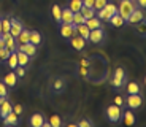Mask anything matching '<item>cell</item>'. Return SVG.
<instances>
[{
  "label": "cell",
  "instance_id": "6da1fadb",
  "mask_svg": "<svg viewBox=\"0 0 146 127\" xmlns=\"http://www.w3.org/2000/svg\"><path fill=\"white\" fill-rule=\"evenodd\" d=\"M117 13V5L113 3V2H108L102 10H97L95 11V16L100 19V21H110V18L113 15Z\"/></svg>",
  "mask_w": 146,
  "mask_h": 127
},
{
  "label": "cell",
  "instance_id": "7a4b0ae2",
  "mask_svg": "<svg viewBox=\"0 0 146 127\" xmlns=\"http://www.w3.org/2000/svg\"><path fill=\"white\" fill-rule=\"evenodd\" d=\"M122 106L116 105V103H113V105H110L108 108L105 110V114H106V119L110 121L111 124H116L119 122L121 119H122Z\"/></svg>",
  "mask_w": 146,
  "mask_h": 127
},
{
  "label": "cell",
  "instance_id": "3957f363",
  "mask_svg": "<svg viewBox=\"0 0 146 127\" xmlns=\"http://www.w3.org/2000/svg\"><path fill=\"white\" fill-rule=\"evenodd\" d=\"M135 8H137V5L133 0H121V3L117 5V15H121V18L124 19V21H127L130 13Z\"/></svg>",
  "mask_w": 146,
  "mask_h": 127
},
{
  "label": "cell",
  "instance_id": "277c9868",
  "mask_svg": "<svg viewBox=\"0 0 146 127\" xmlns=\"http://www.w3.org/2000/svg\"><path fill=\"white\" fill-rule=\"evenodd\" d=\"M125 81H127V73H125V70L122 68V67H117V68L114 70L113 78H111V86L119 89V87H122L125 84Z\"/></svg>",
  "mask_w": 146,
  "mask_h": 127
},
{
  "label": "cell",
  "instance_id": "5b68a950",
  "mask_svg": "<svg viewBox=\"0 0 146 127\" xmlns=\"http://www.w3.org/2000/svg\"><path fill=\"white\" fill-rule=\"evenodd\" d=\"M124 105H127V108L130 110H138L141 108L143 105V97L141 94H127V98H125V103Z\"/></svg>",
  "mask_w": 146,
  "mask_h": 127
},
{
  "label": "cell",
  "instance_id": "8992f818",
  "mask_svg": "<svg viewBox=\"0 0 146 127\" xmlns=\"http://www.w3.org/2000/svg\"><path fill=\"white\" fill-rule=\"evenodd\" d=\"M91 43L94 45H100L103 43V40H105V32H103L102 27H99V29H92L91 33H89V38H88Z\"/></svg>",
  "mask_w": 146,
  "mask_h": 127
},
{
  "label": "cell",
  "instance_id": "52a82bcc",
  "mask_svg": "<svg viewBox=\"0 0 146 127\" xmlns=\"http://www.w3.org/2000/svg\"><path fill=\"white\" fill-rule=\"evenodd\" d=\"M60 35H62L64 38H68V40H70L73 35H76V25L60 22Z\"/></svg>",
  "mask_w": 146,
  "mask_h": 127
},
{
  "label": "cell",
  "instance_id": "ba28073f",
  "mask_svg": "<svg viewBox=\"0 0 146 127\" xmlns=\"http://www.w3.org/2000/svg\"><path fill=\"white\" fill-rule=\"evenodd\" d=\"M145 19V13H143V8H138L137 7L135 10L130 13V16H129V19L125 22H129V24H137V22L143 21Z\"/></svg>",
  "mask_w": 146,
  "mask_h": 127
},
{
  "label": "cell",
  "instance_id": "9c48e42d",
  "mask_svg": "<svg viewBox=\"0 0 146 127\" xmlns=\"http://www.w3.org/2000/svg\"><path fill=\"white\" fill-rule=\"evenodd\" d=\"M2 38H5V43H7V48L10 51H18V41H16V38L13 35H11L10 32L8 33H2Z\"/></svg>",
  "mask_w": 146,
  "mask_h": 127
},
{
  "label": "cell",
  "instance_id": "30bf717a",
  "mask_svg": "<svg viewBox=\"0 0 146 127\" xmlns=\"http://www.w3.org/2000/svg\"><path fill=\"white\" fill-rule=\"evenodd\" d=\"M70 45L73 46V49H76V51H83L84 48H86V40H84L83 37H76V35H73L72 38H70Z\"/></svg>",
  "mask_w": 146,
  "mask_h": 127
},
{
  "label": "cell",
  "instance_id": "8fae6325",
  "mask_svg": "<svg viewBox=\"0 0 146 127\" xmlns=\"http://www.w3.org/2000/svg\"><path fill=\"white\" fill-rule=\"evenodd\" d=\"M18 51H24L29 57H33V56L36 54V46L33 43H24V45H19L18 46Z\"/></svg>",
  "mask_w": 146,
  "mask_h": 127
},
{
  "label": "cell",
  "instance_id": "7c38bea8",
  "mask_svg": "<svg viewBox=\"0 0 146 127\" xmlns=\"http://www.w3.org/2000/svg\"><path fill=\"white\" fill-rule=\"evenodd\" d=\"M44 116L41 114V113H35V114H32L30 116V119H29V124L32 127H43V124H44Z\"/></svg>",
  "mask_w": 146,
  "mask_h": 127
},
{
  "label": "cell",
  "instance_id": "4fadbf2b",
  "mask_svg": "<svg viewBox=\"0 0 146 127\" xmlns=\"http://www.w3.org/2000/svg\"><path fill=\"white\" fill-rule=\"evenodd\" d=\"M11 21V27H10V33L13 37H15V38H18V35L19 33H21V30L24 29V27H22V24H21V21H18V19H10Z\"/></svg>",
  "mask_w": 146,
  "mask_h": 127
},
{
  "label": "cell",
  "instance_id": "5bb4252c",
  "mask_svg": "<svg viewBox=\"0 0 146 127\" xmlns=\"http://www.w3.org/2000/svg\"><path fill=\"white\" fill-rule=\"evenodd\" d=\"M122 121H124L125 126H133L135 124V114H133V110L127 108L124 113H122Z\"/></svg>",
  "mask_w": 146,
  "mask_h": 127
},
{
  "label": "cell",
  "instance_id": "9a60e30c",
  "mask_svg": "<svg viewBox=\"0 0 146 127\" xmlns=\"http://www.w3.org/2000/svg\"><path fill=\"white\" fill-rule=\"evenodd\" d=\"M18 121H19V116L16 114L15 111H13V110H11L7 116L3 118V126H16V124H18Z\"/></svg>",
  "mask_w": 146,
  "mask_h": 127
},
{
  "label": "cell",
  "instance_id": "2e32d148",
  "mask_svg": "<svg viewBox=\"0 0 146 127\" xmlns=\"http://www.w3.org/2000/svg\"><path fill=\"white\" fill-rule=\"evenodd\" d=\"M51 86H52V91L60 94V92H64V89H65V80H64V78H54Z\"/></svg>",
  "mask_w": 146,
  "mask_h": 127
},
{
  "label": "cell",
  "instance_id": "e0dca14e",
  "mask_svg": "<svg viewBox=\"0 0 146 127\" xmlns=\"http://www.w3.org/2000/svg\"><path fill=\"white\" fill-rule=\"evenodd\" d=\"M60 22H65V24H72L73 22V11L68 7L62 8V16H60Z\"/></svg>",
  "mask_w": 146,
  "mask_h": 127
},
{
  "label": "cell",
  "instance_id": "ac0fdd59",
  "mask_svg": "<svg viewBox=\"0 0 146 127\" xmlns=\"http://www.w3.org/2000/svg\"><path fill=\"white\" fill-rule=\"evenodd\" d=\"M11 110H13V105H11L10 102H8V98H5V100L0 103V118L3 119V118L7 116V114L11 111Z\"/></svg>",
  "mask_w": 146,
  "mask_h": 127
},
{
  "label": "cell",
  "instance_id": "d6986e66",
  "mask_svg": "<svg viewBox=\"0 0 146 127\" xmlns=\"http://www.w3.org/2000/svg\"><path fill=\"white\" fill-rule=\"evenodd\" d=\"M3 83L7 84L8 87H15V86H16V83H18V75H16L15 72H10L7 76H5Z\"/></svg>",
  "mask_w": 146,
  "mask_h": 127
},
{
  "label": "cell",
  "instance_id": "ffe728a7",
  "mask_svg": "<svg viewBox=\"0 0 146 127\" xmlns=\"http://www.w3.org/2000/svg\"><path fill=\"white\" fill-rule=\"evenodd\" d=\"M76 33L80 37H83L84 40L88 41V38H89V33H91V29H89L86 24H80V25H76Z\"/></svg>",
  "mask_w": 146,
  "mask_h": 127
},
{
  "label": "cell",
  "instance_id": "44dd1931",
  "mask_svg": "<svg viewBox=\"0 0 146 127\" xmlns=\"http://www.w3.org/2000/svg\"><path fill=\"white\" fill-rule=\"evenodd\" d=\"M84 24L88 25L89 29H99V27H102V21H100L97 16H94V18H89V19H86L84 21Z\"/></svg>",
  "mask_w": 146,
  "mask_h": 127
},
{
  "label": "cell",
  "instance_id": "7402d4cb",
  "mask_svg": "<svg viewBox=\"0 0 146 127\" xmlns=\"http://www.w3.org/2000/svg\"><path fill=\"white\" fill-rule=\"evenodd\" d=\"M29 38H30V30L22 29L21 33L18 35V38H16V41H18V45H24V43H29Z\"/></svg>",
  "mask_w": 146,
  "mask_h": 127
},
{
  "label": "cell",
  "instance_id": "603a6c76",
  "mask_svg": "<svg viewBox=\"0 0 146 127\" xmlns=\"http://www.w3.org/2000/svg\"><path fill=\"white\" fill-rule=\"evenodd\" d=\"M125 91H127V94H140L141 89H140V84L137 83V81H130V83H127V86H125Z\"/></svg>",
  "mask_w": 146,
  "mask_h": 127
},
{
  "label": "cell",
  "instance_id": "cb8c5ba5",
  "mask_svg": "<svg viewBox=\"0 0 146 127\" xmlns=\"http://www.w3.org/2000/svg\"><path fill=\"white\" fill-rule=\"evenodd\" d=\"M7 64H8V67L13 68V70L18 67V53H16V51H11L10 53V56H8V59H7Z\"/></svg>",
  "mask_w": 146,
  "mask_h": 127
},
{
  "label": "cell",
  "instance_id": "d4e9b609",
  "mask_svg": "<svg viewBox=\"0 0 146 127\" xmlns=\"http://www.w3.org/2000/svg\"><path fill=\"white\" fill-rule=\"evenodd\" d=\"M108 22H110L111 25H113V27H122V25L125 24V21H124L122 18H121V15H117V13H116V15L111 16Z\"/></svg>",
  "mask_w": 146,
  "mask_h": 127
},
{
  "label": "cell",
  "instance_id": "484cf974",
  "mask_svg": "<svg viewBox=\"0 0 146 127\" xmlns=\"http://www.w3.org/2000/svg\"><path fill=\"white\" fill-rule=\"evenodd\" d=\"M16 53H18V65H22V67L29 65V61H30L29 56L24 51H16Z\"/></svg>",
  "mask_w": 146,
  "mask_h": 127
},
{
  "label": "cell",
  "instance_id": "4316f807",
  "mask_svg": "<svg viewBox=\"0 0 146 127\" xmlns=\"http://www.w3.org/2000/svg\"><path fill=\"white\" fill-rule=\"evenodd\" d=\"M51 13H52V19H54L57 24H60V16H62V8L59 7L57 3L56 5H52V10H51Z\"/></svg>",
  "mask_w": 146,
  "mask_h": 127
},
{
  "label": "cell",
  "instance_id": "83f0119b",
  "mask_svg": "<svg viewBox=\"0 0 146 127\" xmlns=\"http://www.w3.org/2000/svg\"><path fill=\"white\" fill-rule=\"evenodd\" d=\"M80 11H81V15L84 16V19H89V18H94V16H95V10H94V8H91V7H84V5H83Z\"/></svg>",
  "mask_w": 146,
  "mask_h": 127
},
{
  "label": "cell",
  "instance_id": "f1b7e54d",
  "mask_svg": "<svg viewBox=\"0 0 146 127\" xmlns=\"http://www.w3.org/2000/svg\"><path fill=\"white\" fill-rule=\"evenodd\" d=\"M29 41H30V43H33L35 46H38V45L41 43V33H40V32H36V30H32V32H30Z\"/></svg>",
  "mask_w": 146,
  "mask_h": 127
},
{
  "label": "cell",
  "instance_id": "f546056e",
  "mask_svg": "<svg viewBox=\"0 0 146 127\" xmlns=\"http://www.w3.org/2000/svg\"><path fill=\"white\" fill-rule=\"evenodd\" d=\"M81 7H83V0H70V3H68V8L73 11V13L80 11Z\"/></svg>",
  "mask_w": 146,
  "mask_h": 127
},
{
  "label": "cell",
  "instance_id": "4dcf8cb0",
  "mask_svg": "<svg viewBox=\"0 0 146 127\" xmlns=\"http://www.w3.org/2000/svg\"><path fill=\"white\" fill-rule=\"evenodd\" d=\"M84 16L81 15V11H76V13H73V22L72 24H75V25H80V24H84Z\"/></svg>",
  "mask_w": 146,
  "mask_h": 127
},
{
  "label": "cell",
  "instance_id": "1f68e13d",
  "mask_svg": "<svg viewBox=\"0 0 146 127\" xmlns=\"http://www.w3.org/2000/svg\"><path fill=\"white\" fill-rule=\"evenodd\" d=\"M137 32L140 33V35H143V37H146V19H143V21H140V22H137Z\"/></svg>",
  "mask_w": 146,
  "mask_h": 127
},
{
  "label": "cell",
  "instance_id": "d6a6232c",
  "mask_svg": "<svg viewBox=\"0 0 146 127\" xmlns=\"http://www.w3.org/2000/svg\"><path fill=\"white\" fill-rule=\"evenodd\" d=\"M49 126H51V127L62 126V119H60V116H57V114H52V116L49 118Z\"/></svg>",
  "mask_w": 146,
  "mask_h": 127
},
{
  "label": "cell",
  "instance_id": "836d02e7",
  "mask_svg": "<svg viewBox=\"0 0 146 127\" xmlns=\"http://www.w3.org/2000/svg\"><path fill=\"white\" fill-rule=\"evenodd\" d=\"M10 27H11V21L8 18L2 19V33H8L10 32Z\"/></svg>",
  "mask_w": 146,
  "mask_h": 127
},
{
  "label": "cell",
  "instance_id": "e575fe53",
  "mask_svg": "<svg viewBox=\"0 0 146 127\" xmlns=\"http://www.w3.org/2000/svg\"><path fill=\"white\" fill-rule=\"evenodd\" d=\"M108 2H111V0H95L94 2V10L97 11V10H102L103 7H105Z\"/></svg>",
  "mask_w": 146,
  "mask_h": 127
},
{
  "label": "cell",
  "instance_id": "d590c367",
  "mask_svg": "<svg viewBox=\"0 0 146 127\" xmlns=\"http://www.w3.org/2000/svg\"><path fill=\"white\" fill-rule=\"evenodd\" d=\"M11 51L8 48H0V61H7Z\"/></svg>",
  "mask_w": 146,
  "mask_h": 127
},
{
  "label": "cell",
  "instance_id": "8d00e7d4",
  "mask_svg": "<svg viewBox=\"0 0 146 127\" xmlns=\"http://www.w3.org/2000/svg\"><path fill=\"white\" fill-rule=\"evenodd\" d=\"M76 126L78 127H92V126H94V122H92L91 119H81Z\"/></svg>",
  "mask_w": 146,
  "mask_h": 127
},
{
  "label": "cell",
  "instance_id": "74e56055",
  "mask_svg": "<svg viewBox=\"0 0 146 127\" xmlns=\"http://www.w3.org/2000/svg\"><path fill=\"white\" fill-rule=\"evenodd\" d=\"M15 73L18 75V78H22V76L26 75V67H22V65H18L15 68Z\"/></svg>",
  "mask_w": 146,
  "mask_h": 127
},
{
  "label": "cell",
  "instance_id": "f35d334b",
  "mask_svg": "<svg viewBox=\"0 0 146 127\" xmlns=\"http://www.w3.org/2000/svg\"><path fill=\"white\" fill-rule=\"evenodd\" d=\"M0 95L2 97H8V86L5 83H0Z\"/></svg>",
  "mask_w": 146,
  "mask_h": 127
},
{
  "label": "cell",
  "instance_id": "ab89813d",
  "mask_svg": "<svg viewBox=\"0 0 146 127\" xmlns=\"http://www.w3.org/2000/svg\"><path fill=\"white\" fill-rule=\"evenodd\" d=\"M22 110H24V108H22V105H19V103H18V105H15V106H13V111H15L16 114H18V116H21Z\"/></svg>",
  "mask_w": 146,
  "mask_h": 127
},
{
  "label": "cell",
  "instance_id": "60d3db41",
  "mask_svg": "<svg viewBox=\"0 0 146 127\" xmlns=\"http://www.w3.org/2000/svg\"><path fill=\"white\" fill-rule=\"evenodd\" d=\"M80 75L83 76V78H88V67L80 65Z\"/></svg>",
  "mask_w": 146,
  "mask_h": 127
},
{
  "label": "cell",
  "instance_id": "b9f144b4",
  "mask_svg": "<svg viewBox=\"0 0 146 127\" xmlns=\"http://www.w3.org/2000/svg\"><path fill=\"white\" fill-rule=\"evenodd\" d=\"M114 103L119 105V106H122V105H124V98L121 97V95H116V97H114Z\"/></svg>",
  "mask_w": 146,
  "mask_h": 127
},
{
  "label": "cell",
  "instance_id": "7bdbcfd3",
  "mask_svg": "<svg viewBox=\"0 0 146 127\" xmlns=\"http://www.w3.org/2000/svg\"><path fill=\"white\" fill-rule=\"evenodd\" d=\"M135 5L138 8H143V10H145L146 8V0H135Z\"/></svg>",
  "mask_w": 146,
  "mask_h": 127
},
{
  "label": "cell",
  "instance_id": "ee69618b",
  "mask_svg": "<svg viewBox=\"0 0 146 127\" xmlns=\"http://www.w3.org/2000/svg\"><path fill=\"white\" fill-rule=\"evenodd\" d=\"M94 2H95V0H83V5H84V7L94 8Z\"/></svg>",
  "mask_w": 146,
  "mask_h": 127
},
{
  "label": "cell",
  "instance_id": "f6af8a7d",
  "mask_svg": "<svg viewBox=\"0 0 146 127\" xmlns=\"http://www.w3.org/2000/svg\"><path fill=\"white\" fill-rule=\"evenodd\" d=\"M80 65H83V67H89V61H88V59H81Z\"/></svg>",
  "mask_w": 146,
  "mask_h": 127
},
{
  "label": "cell",
  "instance_id": "bcb514c9",
  "mask_svg": "<svg viewBox=\"0 0 146 127\" xmlns=\"http://www.w3.org/2000/svg\"><path fill=\"white\" fill-rule=\"evenodd\" d=\"M5 98H7V97H2V95H0V103H2V102H3Z\"/></svg>",
  "mask_w": 146,
  "mask_h": 127
},
{
  "label": "cell",
  "instance_id": "7dc6e473",
  "mask_svg": "<svg viewBox=\"0 0 146 127\" xmlns=\"http://www.w3.org/2000/svg\"><path fill=\"white\" fill-rule=\"evenodd\" d=\"M0 35H2V19H0Z\"/></svg>",
  "mask_w": 146,
  "mask_h": 127
},
{
  "label": "cell",
  "instance_id": "c3c4849f",
  "mask_svg": "<svg viewBox=\"0 0 146 127\" xmlns=\"http://www.w3.org/2000/svg\"><path fill=\"white\" fill-rule=\"evenodd\" d=\"M145 86H146V76H145Z\"/></svg>",
  "mask_w": 146,
  "mask_h": 127
}]
</instances>
